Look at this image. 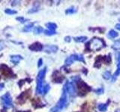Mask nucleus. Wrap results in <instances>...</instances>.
<instances>
[{"mask_svg":"<svg viewBox=\"0 0 120 112\" xmlns=\"http://www.w3.org/2000/svg\"><path fill=\"white\" fill-rule=\"evenodd\" d=\"M65 42L69 43L70 41H71V37H70V36H66V37H65Z\"/></svg>","mask_w":120,"mask_h":112,"instance_id":"nucleus-28","label":"nucleus"},{"mask_svg":"<svg viewBox=\"0 0 120 112\" xmlns=\"http://www.w3.org/2000/svg\"><path fill=\"white\" fill-rule=\"evenodd\" d=\"M1 102L3 107L5 108H8L12 106V99H11L9 93H6L2 96Z\"/></svg>","mask_w":120,"mask_h":112,"instance_id":"nucleus-4","label":"nucleus"},{"mask_svg":"<svg viewBox=\"0 0 120 112\" xmlns=\"http://www.w3.org/2000/svg\"><path fill=\"white\" fill-rule=\"evenodd\" d=\"M38 66L40 67L41 65H42V59L40 58V59L38 60Z\"/></svg>","mask_w":120,"mask_h":112,"instance_id":"nucleus-29","label":"nucleus"},{"mask_svg":"<svg viewBox=\"0 0 120 112\" xmlns=\"http://www.w3.org/2000/svg\"><path fill=\"white\" fill-rule=\"evenodd\" d=\"M49 90H50V85H49L48 84H47L46 85L43 87L42 93H43V94H46V93L49 91Z\"/></svg>","mask_w":120,"mask_h":112,"instance_id":"nucleus-23","label":"nucleus"},{"mask_svg":"<svg viewBox=\"0 0 120 112\" xmlns=\"http://www.w3.org/2000/svg\"><path fill=\"white\" fill-rule=\"evenodd\" d=\"M116 28H117V29L119 30V31H120V24H119H119H116Z\"/></svg>","mask_w":120,"mask_h":112,"instance_id":"nucleus-30","label":"nucleus"},{"mask_svg":"<svg viewBox=\"0 0 120 112\" xmlns=\"http://www.w3.org/2000/svg\"><path fill=\"white\" fill-rule=\"evenodd\" d=\"M116 60H117V63H120V52H118V53L116 54Z\"/></svg>","mask_w":120,"mask_h":112,"instance_id":"nucleus-27","label":"nucleus"},{"mask_svg":"<svg viewBox=\"0 0 120 112\" xmlns=\"http://www.w3.org/2000/svg\"><path fill=\"white\" fill-rule=\"evenodd\" d=\"M102 76H103V78H104V79L108 80V79H110V78H111V73H110V71H105V72L103 73Z\"/></svg>","mask_w":120,"mask_h":112,"instance_id":"nucleus-19","label":"nucleus"},{"mask_svg":"<svg viewBox=\"0 0 120 112\" xmlns=\"http://www.w3.org/2000/svg\"><path fill=\"white\" fill-rule=\"evenodd\" d=\"M46 26L48 28V30H50V31H55V29L57 28L56 24L53 23V22H48L46 24Z\"/></svg>","mask_w":120,"mask_h":112,"instance_id":"nucleus-16","label":"nucleus"},{"mask_svg":"<svg viewBox=\"0 0 120 112\" xmlns=\"http://www.w3.org/2000/svg\"><path fill=\"white\" fill-rule=\"evenodd\" d=\"M33 25H34L33 22H32V23H29L28 25H26V26H24V28H23V29H22V31L26 32H30L32 30V27H33Z\"/></svg>","mask_w":120,"mask_h":112,"instance_id":"nucleus-18","label":"nucleus"},{"mask_svg":"<svg viewBox=\"0 0 120 112\" xmlns=\"http://www.w3.org/2000/svg\"><path fill=\"white\" fill-rule=\"evenodd\" d=\"M118 35H119V34L116 31H114V30H112V29L110 30V31L109 32V33L107 34V37H109V38H110V39L115 38V37H118Z\"/></svg>","mask_w":120,"mask_h":112,"instance_id":"nucleus-14","label":"nucleus"},{"mask_svg":"<svg viewBox=\"0 0 120 112\" xmlns=\"http://www.w3.org/2000/svg\"><path fill=\"white\" fill-rule=\"evenodd\" d=\"M58 46H56V45H48L44 47V52H47V53H52V52H56L58 51Z\"/></svg>","mask_w":120,"mask_h":112,"instance_id":"nucleus-8","label":"nucleus"},{"mask_svg":"<svg viewBox=\"0 0 120 112\" xmlns=\"http://www.w3.org/2000/svg\"><path fill=\"white\" fill-rule=\"evenodd\" d=\"M29 49L30 50L34 51V52H40L44 49V46H43V45L40 43L39 42H35L33 44L30 45L29 46Z\"/></svg>","mask_w":120,"mask_h":112,"instance_id":"nucleus-7","label":"nucleus"},{"mask_svg":"<svg viewBox=\"0 0 120 112\" xmlns=\"http://www.w3.org/2000/svg\"><path fill=\"white\" fill-rule=\"evenodd\" d=\"M16 19H17V20H18L19 22H22V23H23V22H26V20H27L26 19H25L24 17H17Z\"/></svg>","mask_w":120,"mask_h":112,"instance_id":"nucleus-26","label":"nucleus"},{"mask_svg":"<svg viewBox=\"0 0 120 112\" xmlns=\"http://www.w3.org/2000/svg\"><path fill=\"white\" fill-rule=\"evenodd\" d=\"M77 86H78V88H79V90H80V93H82H82H86L87 91H91V88H90L89 86L82 81H80V82H78Z\"/></svg>","mask_w":120,"mask_h":112,"instance_id":"nucleus-6","label":"nucleus"},{"mask_svg":"<svg viewBox=\"0 0 120 112\" xmlns=\"http://www.w3.org/2000/svg\"><path fill=\"white\" fill-rule=\"evenodd\" d=\"M22 59V57L20 55H11V61L13 63H18Z\"/></svg>","mask_w":120,"mask_h":112,"instance_id":"nucleus-11","label":"nucleus"},{"mask_svg":"<svg viewBox=\"0 0 120 112\" xmlns=\"http://www.w3.org/2000/svg\"><path fill=\"white\" fill-rule=\"evenodd\" d=\"M119 21H120V19H119Z\"/></svg>","mask_w":120,"mask_h":112,"instance_id":"nucleus-32","label":"nucleus"},{"mask_svg":"<svg viewBox=\"0 0 120 112\" xmlns=\"http://www.w3.org/2000/svg\"><path fill=\"white\" fill-rule=\"evenodd\" d=\"M106 46L104 41L101 38H93L86 44V48L90 51H98Z\"/></svg>","mask_w":120,"mask_h":112,"instance_id":"nucleus-2","label":"nucleus"},{"mask_svg":"<svg viewBox=\"0 0 120 112\" xmlns=\"http://www.w3.org/2000/svg\"><path fill=\"white\" fill-rule=\"evenodd\" d=\"M112 49L114 50H120V39L116 40L112 45Z\"/></svg>","mask_w":120,"mask_h":112,"instance_id":"nucleus-15","label":"nucleus"},{"mask_svg":"<svg viewBox=\"0 0 120 112\" xmlns=\"http://www.w3.org/2000/svg\"><path fill=\"white\" fill-rule=\"evenodd\" d=\"M94 92H95V93H97V94H102V93H104V88H98V89H96L94 91Z\"/></svg>","mask_w":120,"mask_h":112,"instance_id":"nucleus-25","label":"nucleus"},{"mask_svg":"<svg viewBox=\"0 0 120 112\" xmlns=\"http://www.w3.org/2000/svg\"><path fill=\"white\" fill-rule=\"evenodd\" d=\"M44 34L46 35H49V36H51V35H54L56 34V32L55 31H50V30H45L44 31Z\"/></svg>","mask_w":120,"mask_h":112,"instance_id":"nucleus-22","label":"nucleus"},{"mask_svg":"<svg viewBox=\"0 0 120 112\" xmlns=\"http://www.w3.org/2000/svg\"><path fill=\"white\" fill-rule=\"evenodd\" d=\"M108 102L107 103H101L98 105V110L101 112H104L106 111L107 109V106H108Z\"/></svg>","mask_w":120,"mask_h":112,"instance_id":"nucleus-12","label":"nucleus"},{"mask_svg":"<svg viewBox=\"0 0 120 112\" xmlns=\"http://www.w3.org/2000/svg\"><path fill=\"white\" fill-rule=\"evenodd\" d=\"M5 12L8 14H17V11L15 10H12V9H9V8H8V9H5Z\"/></svg>","mask_w":120,"mask_h":112,"instance_id":"nucleus-24","label":"nucleus"},{"mask_svg":"<svg viewBox=\"0 0 120 112\" xmlns=\"http://www.w3.org/2000/svg\"><path fill=\"white\" fill-rule=\"evenodd\" d=\"M64 88L66 90V91L68 93H69L71 96H74L75 93H76V91H75V87L73 84V83L69 81H67Z\"/></svg>","mask_w":120,"mask_h":112,"instance_id":"nucleus-5","label":"nucleus"},{"mask_svg":"<svg viewBox=\"0 0 120 112\" xmlns=\"http://www.w3.org/2000/svg\"><path fill=\"white\" fill-rule=\"evenodd\" d=\"M70 57L72 58V60L74 61H82L85 63V60H84V58L83 56H82V55H78V54H73L71 55Z\"/></svg>","mask_w":120,"mask_h":112,"instance_id":"nucleus-10","label":"nucleus"},{"mask_svg":"<svg viewBox=\"0 0 120 112\" xmlns=\"http://www.w3.org/2000/svg\"><path fill=\"white\" fill-rule=\"evenodd\" d=\"M2 73L4 76H13V73H12V71L11 70V69L9 68L8 66H7L5 65H2Z\"/></svg>","mask_w":120,"mask_h":112,"instance_id":"nucleus-9","label":"nucleus"},{"mask_svg":"<svg viewBox=\"0 0 120 112\" xmlns=\"http://www.w3.org/2000/svg\"><path fill=\"white\" fill-rule=\"evenodd\" d=\"M38 3L36 2V4L34 5V6L29 10V13H35V12H37V11L38 10L40 4H38Z\"/></svg>","mask_w":120,"mask_h":112,"instance_id":"nucleus-17","label":"nucleus"},{"mask_svg":"<svg viewBox=\"0 0 120 112\" xmlns=\"http://www.w3.org/2000/svg\"><path fill=\"white\" fill-rule=\"evenodd\" d=\"M67 91L65 89V88H63V91H62V94L60 99L59 100V102L56 103V105L52 108L50 112H59L61 110H62L64 108H65L67 105V102H68V97H67Z\"/></svg>","mask_w":120,"mask_h":112,"instance_id":"nucleus-1","label":"nucleus"},{"mask_svg":"<svg viewBox=\"0 0 120 112\" xmlns=\"http://www.w3.org/2000/svg\"><path fill=\"white\" fill-rule=\"evenodd\" d=\"M47 72V69L44 68L42 70L39 71L37 76V87H36V93L37 94H41L43 91V80L45 77V74Z\"/></svg>","mask_w":120,"mask_h":112,"instance_id":"nucleus-3","label":"nucleus"},{"mask_svg":"<svg viewBox=\"0 0 120 112\" xmlns=\"http://www.w3.org/2000/svg\"><path fill=\"white\" fill-rule=\"evenodd\" d=\"M115 112H120V110H116L115 111Z\"/></svg>","mask_w":120,"mask_h":112,"instance_id":"nucleus-31","label":"nucleus"},{"mask_svg":"<svg viewBox=\"0 0 120 112\" xmlns=\"http://www.w3.org/2000/svg\"><path fill=\"white\" fill-rule=\"evenodd\" d=\"M77 11V9H75L74 7H71V8H68L65 10V14H74Z\"/></svg>","mask_w":120,"mask_h":112,"instance_id":"nucleus-21","label":"nucleus"},{"mask_svg":"<svg viewBox=\"0 0 120 112\" xmlns=\"http://www.w3.org/2000/svg\"><path fill=\"white\" fill-rule=\"evenodd\" d=\"M44 31V28L42 27H41V26H38V27H35V28L34 29V32H35V34H41Z\"/></svg>","mask_w":120,"mask_h":112,"instance_id":"nucleus-20","label":"nucleus"},{"mask_svg":"<svg viewBox=\"0 0 120 112\" xmlns=\"http://www.w3.org/2000/svg\"><path fill=\"white\" fill-rule=\"evenodd\" d=\"M87 39H88V37L86 36H80V37H77L74 38V40L77 43H83Z\"/></svg>","mask_w":120,"mask_h":112,"instance_id":"nucleus-13","label":"nucleus"}]
</instances>
